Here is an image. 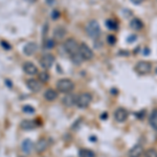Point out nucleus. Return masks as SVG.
I'll list each match as a JSON object with an SVG mask.
<instances>
[{
  "label": "nucleus",
  "instance_id": "nucleus-1",
  "mask_svg": "<svg viewBox=\"0 0 157 157\" xmlns=\"http://www.w3.org/2000/svg\"><path fill=\"white\" fill-rule=\"evenodd\" d=\"M85 30L87 36L90 37L91 39H97L101 35V26L98 24V22L95 21V20H91V21L88 22L86 24Z\"/></svg>",
  "mask_w": 157,
  "mask_h": 157
},
{
  "label": "nucleus",
  "instance_id": "nucleus-2",
  "mask_svg": "<svg viewBox=\"0 0 157 157\" xmlns=\"http://www.w3.org/2000/svg\"><path fill=\"white\" fill-rule=\"evenodd\" d=\"M57 88L62 93H69L75 88V84L69 78H61L57 83Z\"/></svg>",
  "mask_w": 157,
  "mask_h": 157
},
{
  "label": "nucleus",
  "instance_id": "nucleus-3",
  "mask_svg": "<svg viewBox=\"0 0 157 157\" xmlns=\"http://www.w3.org/2000/svg\"><path fill=\"white\" fill-rule=\"evenodd\" d=\"M91 101H92V97H91L90 93L83 92V93H81V94L78 95L77 104H75V105H77L78 108L84 109V108H87L88 106L90 105Z\"/></svg>",
  "mask_w": 157,
  "mask_h": 157
},
{
  "label": "nucleus",
  "instance_id": "nucleus-4",
  "mask_svg": "<svg viewBox=\"0 0 157 157\" xmlns=\"http://www.w3.org/2000/svg\"><path fill=\"white\" fill-rule=\"evenodd\" d=\"M78 46H80V44H78V42L75 39H71V38L67 39L64 43V49L69 56L78 52Z\"/></svg>",
  "mask_w": 157,
  "mask_h": 157
},
{
  "label": "nucleus",
  "instance_id": "nucleus-5",
  "mask_svg": "<svg viewBox=\"0 0 157 157\" xmlns=\"http://www.w3.org/2000/svg\"><path fill=\"white\" fill-rule=\"evenodd\" d=\"M78 54L83 58V60L89 61L93 58V52L92 49L88 46L86 43H81L78 46Z\"/></svg>",
  "mask_w": 157,
  "mask_h": 157
},
{
  "label": "nucleus",
  "instance_id": "nucleus-6",
  "mask_svg": "<svg viewBox=\"0 0 157 157\" xmlns=\"http://www.w3.org/2000/svg\"><path fill=\"white\" fill-rule=\"evenodd\" d=\"M152 65L151 63L147 62V61H140L135 65V70L139 75H147L151 71Z\"/></svg>",
  "mask_w": 157,
  "mask_h": 157
},
{
  "label": "nucleus",
  "instance_id": "nucleus-7",
  "mask_svg": "<svg viewBox=\"0 0 157 157\" xmlns=\"http://www.w3.org/2000/svg\"><path fill=\"white\" fill-rule=\"evenodd\" d=\"M55 63V57L52 54H46L40 59V65L44 69H49Z\"/></svg>",
  "mask_w": 157,
  "mask_h": 157
},
{
  "label": "nucleus",
  "instance_id": "nucleus-8",
  "mask_svg": "<svg viewBox=\"0 0 157 157\" xmlns=\"http://www.w3.org/2000/svg\"><path fill=\"white\" fill-rule=\"evenodd\" d=\"M128 116H129V113L125 108L120 107L114 111V118L118 123H124V121H126L128 120Z\"/></svg>",
  "mask_w": 157,
  "mask_h": 157
},
{
  "label": "nucleus",
  "instance_id": "nucleus-9",
  "mask_svg": "<svg viewBox=\"0 0 157 157\" xmlns=\"http://www.w3.org/2000/svg\"><path fill=\"white\" fill-rule=\"evenodd\" d=\"M49 147V141L46 138H41L38 140V143L35 146V150L37 153H43L44 151H46Z\"/></svg>",
  "mask_w": 157,
  "mask_h": 157
},
{
  "label": "nucleus",
  "instance_id": "nucleus-10",
  "mask_svg": "<svg viewBox=\"0 0 157 157\" xmlns=\"http://www.w3.org/2000/svg\"><path fill=\"white\" fill-rule=\"evenodd\" d=\"M26 86L32 92H39L41 90V84L39 81L35 80V78H29L26 82Z\"/></svg>",
  "mask_w": 157,
  "mask_h": 157
},
{
  "label": "nucleus",
  "instance_id": "nucleus-11",
  "mask_svg": "<svg viewBox=\"0 0 157 157\" xmlns=\"http://www.w3.org/2000/svg\"><path fill=\"white\" fill-rule=\"evenodd\" d=\"M23 70H24V72L26 73V75H37V73H38L37 66L34 64V63H32V62L24 63Z\"/></svg>",
  "mask_w": 157,
  "mask_h": 157
},
{
  "label": "nucleus",
  "instance_id": "nucleus-12",
  "mask_svg": "<svg viewBox=\"0 0 157 157\" xmlns=\"http://www.w3.org/2000/svg\"><path fill=\"white\" fill-rule=\"evenodd\" d=\"M38 49V45L35 42H29L23 47V52L25 56H33L36 54Z\"/></svg>",
  "mask_w": 157,
  "mask_h": 157
},
{
  "label": "nucleus",
  "instance_id": "nucleus-13",
  "mask_svg": "<svg viewBox=\"0 0 157 157\" xmlns=\"http://www.w3.org/2000/svg\"><path fill=\"white\" fill-rule=\"evenodd\" d=\"M66 29L63 26H58L56 27L55 30H54V39L57 40V41H61L63 40L66 36Z\"/></svg>",
  "mask_w": 157,
  "mask_h": 157
},
{
  "label": "nucleus",
  "instance_id": "nucleus-14",
  "mask_svg": "<svg viewBox=\"0 0 157 157\" xmlns=\"http://www.w3.org/2000/svg\"><path fill=\"white\" fill-rule=\"evenodd\" d=\"M20 127L22 128V130H25V131L34 130V129L37 127V123L32 120H24L20 124Z\"/></svg>",
  "mask_w": 157,
  "mask_h": 157
},
{
  "label": "nucleus",
  "instance_id": "nucleus-15",
  "mask_svg": "<svg viewBox=\"0 0 157 157\" xmlns=\"http://www.w3.org/2000/svg\"><path fill=\"white\" fill-rule=\"evenodd\" d=\"M77 98L75 94H71V93H68L67 95H65L64 98H63V104H64L65 106H67V107H71V106L75 105L77 104Z\"/></svg>",
  "mask_w": 157,
  "mask_h": 157
},
{
  "label": "nucleus",
  "instance_id": "nucleus-16",
  "mask_svg": "<svg viewBox=\"0 0 157 157\" xmlns=\"http://www.w3.org/2000/svg\"><path fill=\"white\" fill-rule=\"evenodd\" d=\"M129 25H130L131 29H134V30H140V29H143V27H144V23L141 22V20L138 19V18L131 19Z\"/></svg>",
  "mask_w": 157,
  "mask_h": 157
},
{
  "label": "nucleus",
  "instance_id": "nucleus-17",
  "mask_svg": "<svg viewBox=\"0 0 157 157\" xmlns=\"http://www.w3.org/2000/svg\"><path fill=\"white\" fill-rule=\"evenodd\" d=\"M144 153V148L141 145H136L134 146L130 151H129V155L133 157H139L141 154Z\"/></svg>",
  "mask_w": 157,
  "mask_h": 157
},
{
  "label": "nucleus",
  "instance_id": "nucleus-18",
  "mask_svg": "<svg viewBox=\"0 0 157 157\" xmlns=\"http://www.w3.org/2000/svg\"><path fill=\"white\" fill-rule=\"evenodd\" d=\"M44 98H45V100L48 101V102H52V101H55L56 98H58V93H57V91L54 89H47L44 92Z\"/></svg>",
  "mask_w": 157,
  "mask_h": 157
},
{
  "label": "nucleus",
  "instance_id": "nucleus-19",
  "mask_svg": "<svg viewBox=\"0 0 157 157\" xmlns=\"http://www.w3.org/2000/svg\"><path fill=\"white\" fill-rule=\"evenodd\" d=\"M149 123H150L151 127L154 130L157 131V110H153L150 114V118H149Z\"/></svg>",
  "mask_w": 157,
  "mask_h": 157
},
{
  "label": "nucleus",
  "instance_id": "nucleus-20",
  "mask_svg": "<svg viewBox=\"0 0 157 157\" xmlns=\"http://www.w3.org/2000/svg\"><path fill=\"white\" fill-rule=\"evenodd\" d=\"M33 148H34V144H33L32 140H29V139L23 140V143H22V150H23V152L29 153L33 150Z\"/></svg>",
  "mask_w": 157,
  "mask_h": 157
},
{
  "label": "nucleus",
  "instance_id": "nucleus-21",
  "mask_svg": "<svg viewBox=\"0 0 157 157\" xmlns=\"http://www.w3.org/2000/svg\"><path fill=\"white\" fill-rule=\"evenodd\" d=\"M80 157H95V154L93 151L88 149H83L80 151Z\"/></svg>",
  "mask_w": 157,
  "mask_h": 157
},
{
  "label": "nucleus",
  "instance_id": "nucleus-22",
  "mask_svg": "<svg viewBox=\"0 0 157 157\" xmlns=\"http://www.w3.org/2000/svg\"><path fill=\"white\" fill-rule=\"evenodd\" d=\"M106 26L108 27L109 29H111V30H116L117 29V23L114 21V20H112V19H109L106 21Z\"/></svg>",
  "mask_w": 157,
  "mask_h": 157
},
{
  "label": "nucleus",
  "instance_id": "nucleus-23",
  "mask_svg": "<svg viewBox=\"0 0 157 157\" xmlns=\"http://www.w3.org/2000/svg\"><path fill=\"white\" fill-rule=\"evenodd\" d=\"M71 60H72V63H75V64H77V65H80L83 61V58L81 57V55L78 54V52H77V54L71 56Z\"/></svg>",
  "mask_w": 157,
  "mask_h": 157
},
{
  "label": "nucleus",
  "instance_id": "nucleus-24",
  "mask_svg": "<svg viewBox=\"0 0 157 157\" xmlns=\"http://www.w3.org/2000/svg\"><path fill=\"white\" fill-rule=\"evenodd\" d=\"M39 80L42 83H47L49 81V75L46 71H42L39 73Z\"/></svg>",
  "mask_w": 157,
  "mask_h": 157
},
{
  "label": "nucleus",
  "instance_id": "nucleus-25",
  "mask_svg": "<svg viewBox=\"0 0 157 157\" xmlns=\"http://www.w3.org/2000/svg\"><path fill=\"white\" fill-rule=\"evenodd\" d=\"M44 47L46 49H52L55 47V40L52 39H47L44 43Z\"/></svg>",
  "mask_w": 157,
  "mask_h": 157
},
{
  "label": "nucleus",
  "instance_id": "nucleus-26",
  "mask_svg": "<svg viewBox=\"0 0 157 157\" xmlns=\"http://www.w3.org/2000/svg\"><path fill=\"white\" fill-rule=\"evenodd\" d=\"M145 157H157V150L155 149H149L146 151Z\"/></svg>",
  "mask_w": 157,
  "mask_h": 157
},
{
  "label": "nucleus",
  "instance_id": "nucleus-27",
  "mask_svg": "<svg viewBox=\"0 0 157 157\" xmlns=\"http://www.w3.org/2000/svg\"><path fill=\"white\" fill-rule=\"evenodd\" d=\"M23 111L25 113H29V114H30V113H34L35 112V108H33L32 106H24L23 107Z\"/></svg>",
  "mask_w": 157,
  "mask_h": 157
},
{
  "label": "nucleus",
  "instance_id": "nucleus-28",
  "mask_svg": "<svg viewBox=\"0 0 157 157\" xmlns=\"http://www.w3.org/2000/svg\"><path fill=\"white\" fill-rule=\"evenodd\" d=\"M107 42L109 43V44H115V42H116V38L114 36H112V35H110L108 38H107Z\"/></svg>",
  "mask_w": 157,
  "mask_h": 157
},
{
  "label": "nucleus",
  "instance_id": "nucleus-29",
  "mask_svg": "<svg viewBox=\"0 0 157 157\" xmlns=\"http://www.w3.org/2000/svg\"><path fill=\"white\" fill-rule=\"evenodd\" d=\"M52 19H57V18H59V16H60V13H59V11H56V10H55V11L54 12H52Z\"/></svg>",
  "mask_w": 157,
  "mask_h": 157
},
{
  "label": "nucleus",
  "instance_id": "nucleus-30",
  "mask_svg": "<svg viewBox=\"0 0 157 157\" xmlns=\"http://www.w3.org/2000/svg\"><path fill=\"white\" fill-rule=\"evenodd\" d=\"M1 44H2V47H3V48L11 49V46H10V44H9V43L4 42V41H1Z\"/></svg>",
  "mask_w": 157,
  "mask_h": 157
},
{
  "label": "nucleus",
  "instance_id": "nucleus-31",
  "mask_svg": "<svg viewBox=\"0 0 157 157\" xmlns=\"http://www.w3.org/2000/svg\"><path fill=\"white\" fill-rule=\"evenodd\" d=\"M136 40V36H129V38L127 39V41L130 43V42H134Z\"/></svg>",
  "mask_w": 157,
  "mask_h": 157
},
{
  "label": "nucleus",
  "instance_id": "nucleus-32",
  "mask_svg": "<svg viewBox=\"0 0 157 157\" xmlns=\"http://www.w3.org/2000/svg\"><path fill=\"white\" fill-rule=\"evenodd\" d=\"M131 1H132L134 4H136V6H138V4L143 3V1H144V0H131Z\"/></svg>",
  "mask_w": 157,
  "mask_h": 157
},
{
  "label": "nucleus",
  "instance_id": "nucleus-33",
  "mask_svg": "<svg viewBox=\"0 0 157 157\" xmlns=\"http://www.w3.org/2000/svg\"><path fill=\"white\" fill-rule=\"evenodd\" d=\"M55 1H56V0H46V2H47V4H48V6H52V4L55 3Z\"/></svg>",
  "mask_w": 157,
  "mask_h": 157
},
{
  "label": "nucleus",
  "instance_id": "nucleus-34",
  "mask_svg": "<svg viewBox=\"0 0 157 157\" xmlns=\"http://www.w3.org/2000/svg\"><path fill=\"white\" fill-rule=\"evenodd\" d=\"M26 2H29V3H34V2H36L37 0H25Z\"/></svg>",
  "mask_w": 157,
  "mask_h": 157
},
{
  "label": "nucleus",
  "instance_id": "nucleus-35",
  "mask_svg": "<svg viewBox=\"0 0 157 157\" xmlns=\"http://www.w3.org/2000/svg\"><path fill=\"white\" fill-rule=\"evenodd\" d=\"M129 157H133V156H129Z\"/></svg>",
  "mask_w": 157,
  "mask_h": 157
},
{
  "label": "nucleus",
  "instance_id": "nucleus-36",
  "mask_svg": "<svg viewBox=\"0 0 157 157\" xmlns=\"http://www.w3.org/2000/svg\"><path fill=\"white\" fill-rule=\"evenodd\" d=\"M20 157H23V156H20Z\"/></svg>",
  "mask_w": 157,
  "mask_h": 157
}]
</instances>
